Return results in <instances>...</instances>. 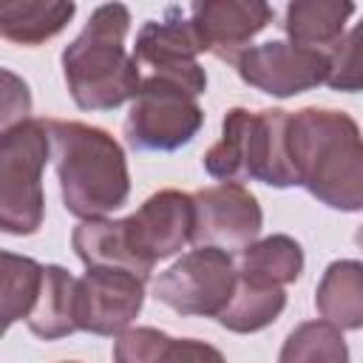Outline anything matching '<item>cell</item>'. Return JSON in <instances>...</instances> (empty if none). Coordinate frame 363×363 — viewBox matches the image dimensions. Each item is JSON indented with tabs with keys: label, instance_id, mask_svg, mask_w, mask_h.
<instances>
[{
	"label": "cell",
	"instance_id": "obj_1",
	"mask_svg": "<svg viewBox=\"0 0 363 363\" xmlns=\"http://www.w3.org/2000/svg\"><path fill=\"white\" fill-rule=\"evenodd\" d=\"M298 184L340 213L363 210V133L337 108H301L286 125Z\"/></svg>",
	"mask_w": 363,
	"mask_h": 363
},
{
	"label": "cell",
	"instance_id": "obj_2",
	"mask_svg": "<svg viewBox=\"0 0 363 363\" xmlns=\"http://www.w3.org/2000/svg\"><path fill=\"white\" fill-rule=\"evenodd\" d=\"M128 28V6L102 3L91 11L85 28L65 45L62 77L79 111H116L139 96L142 71L125 48Z\"/></svg>",
	"mask_w": 363,
	"mask_h": 363
},
{
	"label": "cell",
	"instance_id": "obj_3",
	"mask_svg": "<svg viewBox=\"0 0 363 363\" xmlns=\"http://www.w3.org/2000/svg\"><path fill=\"white\" fill-rule=\"evenodd\" d=\"M48 136L62 204L71 216L82 221L105 218L128 201V159L105 128L77 119H48Z\"/></svg>",
	"mask_w": 363,
	"mask_h": 363
},
{
	"label": "cell",
	"instance_id": "obj_4",
	"mask_svg": "<svg viewBox=\"0 0 363 363\" xmlns=\"http://www.w3.org/2000/svg\"><path fill=\"white\" fill-rule=\"evenodd\" d=\"M289 111L284 108H230L221 119L218 142L204 153V170L221 184L261 182L269 187H295L298 173L286 145Z\"/></svg>",
	"mask_w": 363,
	"mask_h": 363
},
{
	"label": "cell",
	"instance_id": "obj_5",
	"mask_svg": "<svg viewBox=\"0 0 363 363\" xmlns=\"http://www.w3.org/2000/svg\"><path fill=\"white\" fill-rule=\"evenodd\" d=\"M48 156V119L31 116L0 133V230L6 235H31L43 227Z\"/></svg>",
	"mask_w": 363,
	"mask_h": 363
},
{
	"label": "cell",
	"instance_id": "obj_6",
	"mask_svg": "<svg viewBox=\"0 0 363 363\" xmlns=\"http://www.w3.org/2000/svg\"><path fill=\"white\" fill-rule=\"evenodd\" d=\"M201 125L204 111L199 105V96L176 82L145 77L139 96L130 102L122 130L133 150L170 153L193 142Z\"/></svg>",
	"mask_w": 363,
	"mask_h": 363
},
{
	"label": "cell",
	"instance_id": "obj_7",
	"mask_svg": "<svg viewBox=\"0 0 363 363\" xmlns=\"http://www.w3.org/2000/svg\"><path fill=\"white\" fill-rule=\"evenodd\" d=\"M235 286L238 267L233 255L218 247H196L156 278L153 298L179 315L218 320V315L230 306Z\"/></svg>",
	"mask_w": 363,
	"mask_h": 363
},
{
	"label": "cell",
	"instance_id": "obj_8",
	"mask_svg": "<svg viewBox=\"0 0 363 363\" xmlns=\"http://www.w3.org/2000/svg\"><path fill=\"white\" fill-rule=\"evenodd\" d=\"M199 54L204 45L190 17H182L179 9H167L164 20H147L133 45V60L139 65L142 79H167L187 88L193 96H201L207 88V74L199 65Z\"/></svg>",
	"mask_w": 363,
	"mask_h": 363
},
{
	"label": "cell",
	"instance_id": "obj_9",
	"mask_svg": "<svg viewBox=\"0 0 363 363\" xmlns=\"http://www.w3.org/2000/svg\"><path fill=\"white\" fill-rule=\"evenodd\" d=\"M235 71L250 88L286 99L326 82L329 54L286 40H269L261 45H250L238 57Z\"/></svg>",
	"mask_w": 363,
	"mask_h": 363
},
{
	"label": "cell",
	"instance_id": "obj_10",
	"mask_svg": "<svg viewBox=\"0 0 363 363\" xmlns=\"http://www.w3.org/2000/svg\"><path fill=\"white\" fill-rule=\"evenodd\" d=\"M196 201V247H218L224 252H241L264 227L258 199L244 184H213L193 193Z\"/></svg>",
	"mask_w": 363,
	"mask_h": 363
},
{
	"label": "cell",
	"instance_id": "obj_11",
	"mask_svg": "<svg viewBox=\"0 0 363 363\" xmlns=\"http://www.w3.org/2000/svg\"><path fill=\"white\" fill-rule=\"evenodd\" d=\"M145 284L125 269L94 267L77 278V326L79 332L119 337L130 329L145 303Z\"/></svg>",
	"mask_w": 363,
	"mask_h": 363
},
{
	"label": "cell",
	"instance_id": "obj_12",
	"mask_svg": "<svg viewBox=\"0 0 363 363\" xmlns=\"http://www.w3.org/2000/svg\"><path fill=\"white\" fill-rule=\"evenodd\" d=\"M272 6L261 0H196L190 20L199 31L204 51L224 62H238L252 37L272 23Z\"/></svg>",
	"mask_w": 363,
	"mask_h": 363
},
{
	"label": "cell",
	"instance_id": "obj_13",
	"mask_svg": "<svg viewBox=\"0 0 363 363\" xmlns=\"http://www.w3.org/2000/svg\"><path fill=\"white\" fill-rule=\"evenodd\" d=\"M130 233L139 250L156 264L182 252L196 233V201L190 193L164 187L142 201L136 213L128 216Z\"/></svg>",
	"mask_w": 363,
	"mask_h": 363
},
{
	"label": "cell",
	"instance_id": "obj_14",
	"mask_svg": "<svg viewBox=\"0 0 363 363\" xmlns=\"http://www.w3.org/2000/svg\"><path fill=\"white\" fill-rule=\"evenodd\" d=\"M71 247L85 269H125L136 278L147 281L153 272V261L139 250L128 216L125 218H88L79 221L71 233Z\"/></svg>",
	"mask_w": 363,
	"mask_h": 363
},
{
	"label": "cell",
	"instance_id": "obj_15",
	"mask_svg": "<svg viewBox=\"0 0 363 363\" xmlns=\"http://www.w3.org/2000/svg\"><path fill=\"white\" fill-rule=\"evenodd\" d=\"M113 363H227L224 354L196 337H173L156 326H133L113 340Z\"/></svg>",
	"mask_w": 363,
	"mask_h": 363
},
{
	"label": "cell",
	"instance_id": "obj_16",
	"mask_svg": "<svg viewBox=\"0 0 363 363\" xmlns=\"http://www.w3.org/2000/svg\"><path fill=\"white\" fill-rule=\"evenodd\" d=\"M315 309L340 332L363 329V261H332L315 289Z\"/></svg>",
	"mask_w": 363,
	"mask_h": 363
},
{
	"label": "cell",
	"instance_id": "obj_17",
	"mask_svg": "<svg viewBox=\"0 0 363 363\" xmlns=\"http://www.w3.org/2000/svg\"><path fill=\"white\" fill-rule=\"evenodd\" d=\"M352 14L354 6L346 0H292L284 11V31L289 43L329 54L346 34Z\"/></svg>",
	"mask_w": 363,
	"mask_h": 363
},
{
	"label": "cell",
	"instance_id": "obj_18",
	"mask_svg": "<svg viewBox=\"0 0 363 363\" xmlns=\"http://www.w3.org/2000/svg\"><path fill=\"white\" fill-rule=\"evenodd\" d=\"M26 326L40 340H60V337L79 332V326H77V278L65 267L45 264L43 286H40L37 303H34Z\"/></svg>",
	"mask_w": 363,
	"mask_h": 363
},
{
	"label": "cell",
	"instance_id": "obj_19",
	"mask_svg": "<svg viewBox=\"0 0 363 363\" xmlns=\"http://www.w3.org/2000/svg\"><path fill=\"white\" fill-rule=\"evenodd\" d=\"M235 267H238V275L250 284L286 286V284H295L303 272V247L292 235L275 233L241 250Z\"/></svg>",
	"mask_w": 363,
	"mask_h": 363
},
{
	"label": "cell",
	"instance_id": "obj_20",
	"mask_svg": "<svg viewBox=\"0 0 363 363\" xmlns=\"http://www.w3.org/2000/svg\"><path fill=\"white\" fill-rule=\"evenodd\" d=\"M71 0H23L0 6V34L17 45H40L57 37L74 17Z\"/></svg>",
	"mask_w": 363,
	"mask_h": 363
},
{
	"label": "cell",
	"instance_id": "obj_21",
	"mask_svg": "<svg viewBox=\"0 0 363 363\" xmlns=\"http://www.w3.org/2000/svg\"><path fill=\"white\" fill-rule=\"evenodd\" d=\"M284 306H286L284 286H261V284H250L238 275L235 295H233L230 306L218 315V323L227 332L252 335V332H261L269 323H275L281 318Z\"/></svg>",
	"mask_w": 363,
	"mask_h": 363
},
{
	"label": "cell",
	"instance_id": "obj_22",
	"mask_svg": "<svg viewBox=\"0 0 363 363\" xmlns=\"http://www.w3.org/2000/svg\"><path fill=\"white\" fill-rule=\"evenodd\" d=\"M0 264H3V326L9 329L17 320H28L43 286L45 264L9 250L0 252Z\"/></svg>",
	"mask_w": 363,
	"mask_h": 363
},
{
	"label": "cell",
	"instance_id": "obj_23",
	"mask_svg": "<svg viewBox=\"0 0 363 363\" xmlns=\"http://www.w3.org/2000/svg\"><path fill=\"white\" fill-rule=\"evenodd\" d=\"M278 363H349V346L337 326L326 320H303L286 335Z\"/></svg>",
	"mask_w": 363,
	"mask_h": 363
},
{
	"label": "cell",
	"instance_id": "obj_24",
	"mask_svg": "<svg viewBox=\"0 0 363 363\" xmlns=\"http://www.w3.org/2000/svg\"><path fill=\"white\" fill-rule=\"evenodd\" d=\"M326 85L332 91L357 94L363 91V20L346 31L337 45L329 51V77Z\"/></svg>",
	"mask_w": 363,
	"mask_h": 363
},
{
	"label": "cell",
	"instance_id": "obj_25",
	"mask_svg": "<svg viewBox=\"0 0 363 363\" xmlns=\"http://www.w3.org/2000/svg\"><path fill=\"white\" fill-rule=\"evenodd\" d=\"M3 82H6V94H3V130L31 119V96H28V85L23 79H17L11 71H3Z\"/></svg>",
	"mask_w": 363,
	"mask_h": 363
},
{
	"label": "cell",
	"instance_id": "obj_26",
	"mask_svg": "<svg viewBox=\"0 0 363 363\" xmlns=\"http://www.w3.org/2000/svg\"><path fill=\"white\" fill-rule=\"evenodd\" d=\"M354 244L363 250V224H360V227H357V233H354Z\"/></svg>",
	"mask_w": 363,
	"mask_h": 363
},
{
	"label": "cell",
	"instance_id": "obj_27",
	"mask_svg": "<svg viewBox=\"0 0 363 363\" xmlns=\"http://www.w3.org/2000/svg\"><path fill=\"white\" fill-rule=\"evenodd\" d=\"M62 363H77V360H62Z\"/></svg>",
	"mask_w": 363,
	"mask_h": 363
}]
</instances>
